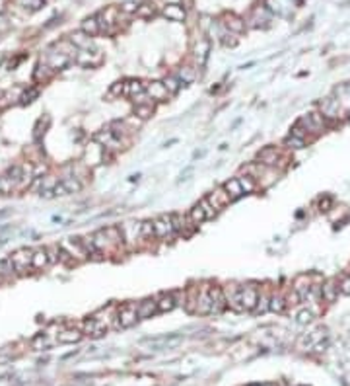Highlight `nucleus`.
Returning a JSON list of instances; mask_svg holds the SVG:
<instances>
[{
	"instance_id": "1",
	"label": "nucleus",
	"mask_w": 350,
	"mask_h": 386,
	"mask_svg": "<svg viewBox=\"0 0 350 386\" xmlns=\"http://www.w3.org/2000/svg\"><path fill=\"white\" fill-rule=\"evenodd\" d=\"M115 318H117V328H130V326H134L136 322L140 320L138 318V304L136 302L123 304Z\"/></svg>"
},
{
	"instance_id": "2",
	"label": "nucleus",
	"mask_w": 350,
	"mask_h": 386,
	"mask_svg": "<svg viewBox=\"0 0 350 386\" xmlns=\"http://www.w3.org/2000/svg\"><path fill=\"white\" fill-rule=\"evenodd\" d=\"M33 252L35 250H30V248H20L12 254V261L16 265V271L18 273H26V269H30L33 263Z\"/></svg>"
},
{
	"instance_id": "3",
	"label": "nucleus",
	"mask_w": 350,
	"mask_h": 386,
	"mask_svg": "<svg viewBox=\"0 0 350 386\" xmlns=\"http://www.w3.org/2000/svg\"><path fill=\"white\" fill-rule=\"evenodd\" d=\"M224 294H226V302L232 310L235 312H245L243 310V304H241V287H237L235 283L232 285H226L224 287Z\"/></svg>"
},
{
	"instance_id": "4",
	"label": "nucleus",
	"mask_w": 350,
	"mask_h": 386,
	"mask_svg": "<svg viewBox=\"0 0 350 386\" xmlns=\"http://www.w3.org/2000/svg\"><path fill=\"white\" fill-rule=\"evenodd\" d=\"M154 230H156V238H171V236L177 234L173 225H171L169 215H161L158 219H154Z\"/></svg>"
},
{
	"instance_id": "5",
	"label": "nucleus",
	"mask_w": 350,
	"mask_h": 386,
	"mask_svg": "<svg viewBox=\"0 0 350 386\" xmlns=\"http://www.w3.org/2000/svg\"><path fill=\"white\" fill-rule=\"evenodd\" d=\"M206 201L216 209V211H222L224 207H228L230 203H232V197H230V193L222 188H216L214 192L208 193V197H206Z\"/></svg>"
},
{
	"instance_id": "6",
	"label": "nucleus",
	"mask_w": 350,
	"mask_h": 386,
	"mask_svg": "<svg viewBox=\"0 0 350 386\" xmlns=\"http://www.w3.org/2000/svg\"><path fill=\"white\" fill-rule=\"evenodd\" d=\"M257 298H259V289L255 287L253 283H249V285H243V287H241V304H243V310H245V312L255 310V306H257Z\"/></svg>"
},
{
	"instance_id": "7",
	"label": "nucleus",
	"mask_w": 350,
	"mask_h": 386,
	"mask_svg": "<svg viewBox=\"0 0 350 386\" xmlns=\"http://www.w3.org/2000/svg\"><path fill=\"white\" fill-rule=\"evenodd\" d=\"M107 332V322L103 320V318H90V320L84 322V334H88V336H92V338H99V336H103Z\"/></svg>"
},
{
	"instance_id": "8",
	"label": "nucleus",
	"mask_w": 350,
	"mask_h": 386,
	"mask_svg": "<svg viewBox=\"0 0 350 386\" xmlns=\"http://www.w3.org/2000/svg\"><path fill=\"white\" fill-rule=\"evenodd\" d=\"M196 314H212V302H210V287L198 289L196 296Z\"/></svg>"
},
{
	"instance_id": "9",
	"label": "nucleus",
	"mask_w": 350,
	"mask_h": 386,
	"mask_svg": "<svg viewBox=\"0 0 350 386\" xmlns=\"http://www.w3.org/2000/svg\"><path fill=\"white\" fill-rule=\"evenodd\" d=\"M278 160H280V152H278L276 146H265V148L257 154V162H261V164L267 166V168L276 166V162Z\"/></svg>"
},
{
	"instance_id": "10",
	"label": "nucleus",
	"mask_w": 350,
	"mask_h": 386,
	"mask_svg": "<svg viewBox=\"0 0 350 386\" xmlns=\"http://www.w3.org/2000/svg\"><path fill=\"white\" fill-rule=\"evenodd\" d=\"M169 217H171V225H173V228H175L177 234L189 236L193 232V228L196 226V225H193L189 217H183V215H179V213H173V215H169Z\"/></svg>"
},
{
	"instance_id": "11",
	"label": "nucleus",
	"mask_w": 350,
	"mask_h": 386,
	"mask_svg": "<svg viewBox=\"0 0 350 386\" xmlns=\"http://www.w3.org/2000/svg\"><path fill=\"white\" fill-rule=\"evenodd\" d=\"M146 96L150 97L152 101H165L169 92L165 88L163 82H148L146 84Z\"/></svg>"
},
{
	"instance_id": "12",
	"label": "nucleus",
	"mask_w": 350,
	"mask_h": 386,
	"mask_svg": "<svg viewBox=\"0 0 350 386\" xmlns=\"http://www.w3.org/2000/svg\"><path fill=\"white\" fill-rule=\"evenodd\" d=\"M121 228V234H123V242L132 244L136 238H142V223H125V225L119 226Z\"/></svg>"
},
{
	"instance_id": "13",
	"label": "nucleus",
	"mask_w": 350,
	"mask_h": 386,
	"mask_svg": "<svg viewBox=\"0 0 350 386\" xmlns=\"http://www.w3.org/2000/svg\"><path fill=\"white\" fill-rule=\"evenodd\" d=\"M210 302H212V314H222L224 308L228 306L222 287H210Z\"/></svg>"
},
{
	"instance_id": "14",
	"label": "nucleus",
	"mask_w": 350,
	"mask_h": 386,
	"mask_svg": "<svg viewBox=\"0 0 350 386\" xmlns=\"http://www.w3.org/2000/svg\"><path fill=\"white\" fill-rule=\"evenodd\" d=\"M156 312H159L158 300H154V298H144V300L138 302V318H140V320L150 318V316H154Z\"/></svg>"
},
{
	"instance_id": "15",
	"label": "nucleus",
	"mask_w": 350,
	"mask_h": 386,
	"mask_svg": "<svg viewBox=\"0 0 350 386\" xmlns=\"http://www.w3.org/2000/svg\"><path fill=\"white\" fill-rule=\"evenodd\" d=\"M161 14H163L167 20H171V22H183L185 16H187V12H185V8H183L181 4H167V6L163 8Z\"/></svg>"
},
{
	"instance_id": "16",
	"label": "nucleus",
	"mask_w": 350,
	"mask_h": 386,
	"mask_svg": "<svg viewBox=\"0 0 350 386\" xmlns=\"http://www.w3.org/2000/svg\"><path fill=\"white\" fill-rule=\"evenodd\" d=\"M339 292H341V289H339V285L333 279H329V281H325L321 285V298L325 302H335L337 296H339Z\"/></svg>"
},
{
	"instance_id": "17",
	"label": "nucleus",
	"mask_w": 350,
	"mask_h": 386,
	"mask_svg": "<svg viewBox=\"0 0 350 386\" xmlns=\"http://www.w3.org/2000/svg\"><path fill=\"white\" fill-rule=\"evenodd\" d=\"M269 20H271V16H269V12H267V8H263V6H257L253 10V16L249 18V24L253 26V28H265L267 24H269Z\"/></svg>"
},
{
	"instance_id": "18",
	"label": "nucleus",
	"mask_w": 350,
	"mask_h": 386,
	"mask_svg": "<svg viewBox=\"0 0 350 386\" xmlns=\"http://www.w3.org/2000/svg\"><path fill=\"white\" fill-rule=\"evenodd\" d=\"M175 306H177V296H175V292H163V294H159V298H158L159 312H169V310H173Z\"/></svg>"
},
{
	"instance_id": "19",
	"label": "nucleus",
	"mask_w": 350,
	"mask_h": 386,
	"mask_svg": "<svg viewBox=\"0 0 350 386\" xmlns=\"http://www.w3.org/2000/svg\"><path fill=\"white\" fill-rule=\"evenodd\" d=\"M76 61L84 66H96V64L101 63V53L99 51H84V53H78L76 55Z\"/></svg>"
},
{
	"instance_id": "20",
	"label": "nucleus",
	"mask_w": 350,
	"mask_h": 386,
	"mask_svg": "<svg viewBox=\"0 0 350 386\" xmlns=\"http://www.w3.org/2000/svg\"><path fill=\"white\" fill-rule=\"evenodd\" d=\"M47 265H51L47 248H39V250H35V252H33V263H32L33 269H45Z\"/></svg>"
},
{
	"instance_id": "21",
	"label": "nucleus",
	"mask_w": 350,
	"mask_h": 386,
	"mask_svg": "<svg viewBox=\"0 0 350 386\" xmlns=\"http://www.w3.org/2000/svg\"><path fill=\"white\" fill-rule=\"evenodd\" d=\"M224 190L230 193V197H232V201H235V199H239L241 195H243V188H241V184H239V180L237 178H232V180H228L226 184H224Z\"/></svg>"
},
{
	"instance_id": "22",
	"label": "nucleus",
	"mask_w": 350,
	"mask_h": 386,
	"mask_svg": "<svg viewBox=\"0 0 350 386\" xmlns=\"http://www.w3.org/2000/svg\"><path fill=\"white\" fill-rule=\"evenodd\" d=\"M267 310H271V294L267 292V289L259 290V298H257V306L253 312L257 314H265Z\"/></svg>"
},
{
	"instance_id": "23",
	"label": "nucleus",
	"mask_w": 350,
	"mask_h": 386,
	"mask_svg": "<svg viewBox=\"0 0 350 386\" xmlns=\"http://www.w3.org/2000/svg\"><path fill=\"white\" fill-rule=\"evenodd\" d=\"M82 332L80 330H64L61 332L59 336H57V341L59 343H76V341H80L82 339Z\"/></svg>"
},
{
	"instance_id": "24",
	"label": "nucleus",
	"mask_w": 350,
	"mask_h": 386,
	"mask_svg": "<svg viewBox=\"0 0 350 386\" xmlns=\"http://www.w3.org/2000/svg\"><path fill=\"white\" fill-rule=\"evenodd\" d=\"M82 32L86 33V35H90V37H94V35H97V33L101 32V26H99L97 16L86 18V20L82 22Z\"/></svg>"
},
{
	"instance_id": "25",
	"label": "nucleus",
	"mask_w": 350,
	"mask_h": 386,
	"mask_svg": "<svg viewBox=\"0 0 350 386\" xmlns=\"http://www.w3.org/2000/svg\"><path fill=\"white\" fill-rule=\"evenodd\" d=\"M226 28L230 30V32L233 33H241L245 30V20H241V18H237V16H233V14H230V16H226Z\"/></svg>"
},
{
	"instance_id": "26",
	"label": "nucleus",
	"mask_w": 350,
	"mask_h": 386,
	"mask_svg": "<svg viewBox=\"0 0 350 386\" xmlns=\"http://www.w3.org/2000/svg\"><path fill=\"white\" fill-rule=\"evenodd\" d=\"M55 74V68L51 66L49 63H39L37 64V68H35V80L37 82H45V80H49L51 76Z\"/></svg>"
},
{
	"instance_id": "27",
	"label": "nucleus",
	"mask_w": 350,
	"mask_h": 386,
	"mask_svg": "<svg viewBox=\"0 0 350 386\" xmlns=\"http://www.w3.org/2000/svg\"><path fill=\"white\" fill-rule=\"evenodd\" d=\"M241 172H243V174H247V176H251V178H255V180H259V178L267 172V166H263L261 162H251V164L243 166V168H241Z\"/></svg>"
},
{
	"instance_id": "28",
	"label": "nucleus",
	"mask_w": 350,
	"mask_h": 386,
	"mask_svg": "<svg viewBox=\"0 0 350 386\" xmlns=\"http://www.w3.org/2000/svg\"><path fill=\"white\" fill-rule=\"evenodd\" d=\"M189 219H191L193 225H200V223L208 221V217H206V213H204V209H202V205H200V203L193 205V209L189 211Z\"/></svg>"
},
{
	"instance_id": "29",
	"label": "nucleus",
	"mask_w": 350,
	"mask_h": 386,
	"mask_svg": "<svg viewBox=\"0 0 350 386\" xmlns=\"http://www.w3.org/2000/svg\"><path fill=\"white\" fill-rule=\"evenodd\" d=\"M161 82L165 84V88H167V92H169V94H177V92L181 90V86H185V84L177 78V74H169V76H165Z\"/></svg>"
},
{
	"instance_id": "30",
	"label": "nucleus",
	"mask_w": 350,
	"mask_h": 386,
	"mask_svg": "<svg viewBox=\"0 0 350 386\" xmlns=\"http://www.w3.org/2000/svg\"><path fill=\"white\" fill-rule=\"evenodd\" d=\"M337 107H339V103H337L335 99H331V97H327V99L321 101V113H323L327 119H333V117H335Z\"/></svg>"
},
{
	"instance_id": "31",
	"label": "nucleus",
	"mask_w": 350,
	"mask_h": 386,
	"mask_svg": "<svg viewBox=\"0 0 350 386\" xmlns=\"http://www.w3.org/2000/svg\"><path fill=\"white\" fill-rule=\"evenodd\" d=\"M284 308H286V298L280 292H272L271 294V310L280 314V312H284Z\"/></svg>"
},
{
	"instance_id": "32",
	"label": "nucleus",
	"mask_w": 350,
	"mask_h": 386,
	"mask_svg": "<svg viewBox=\"0 0 350 386\" xmlns=\"http://www.w3.org/2000/svg\"><path fill=\"white\" fill-rule=\"evenodd\" d=\"M156 14H158V8L154 2H142L136 10V16H140V18H152Z\"/></svg>"
},
{
	"instance_id": "33",
	"label": "nucleus",
	"mask_w": 350,
	"mask_h": 386,
	"mask_svg": "<svg viewBox=\"0 0 350 386\" xmlns=\"http://www.w3.org/2000/svg\"><path fill=\"white\" fill-rule=\"evenodd\" d=\"M70 41L78 47V49H86V47H90V43H92V37L90 35H86L84 32H76L70 35Z\"/></svg>"
},
{
	"instance_id": "34",
	"label": "nucleus",
	"mask_w": 350,
	"mask_h": 386,
	"mask_svg": "<svg viewBox=\"0 0 350 386\" xmlns=\"http://www.w3.org/2000/svg\"><path fill=\"white\" fill-rule=\"evenodd\" d=\"M177 78L183 84H191L193 80L196 78V68H193V66H181L179 72H177Z\"/></svg>"
},
{
	"instance_id": "35",
	"label": "nucleus",
	"mask_w": 350,
	"mask_h": 386,
	"mask_svg": "<svg viewBox=\"0 0 350 386\" xmlns=\"http://www.w3.org/2000/svg\"><path fill=\"white\" fill-rule=\"evenodd\" d=\"M18 6H22L26 12H35V10H41L45 0H14Z\"/></svg>"
},
{
	"instance_id": "36",
	"label": "nucleus",
	"mask_w": 350,
	"mask_h": 386,
	"mask_svg": "<svg viewBox=\"0 0 350 386\" xmlns=\"http://www.w3.org/2000/svg\"><path fill=\"white\" fill-rule=\"evenodd\" d=\"M310 117V121H311V125L315 127V131H323V129L327 127V117L321 113V111H313V113H310L308 115Z\"/></svg>"
},
{
	"instance_id": "37",
	"label": "nucleus",
	"mask_w": 350,
	"mask_h": 386,
	"mask_svg": "<svg viewBox=\"0 0 350 386\" xmlns=\"http://www.w3.org/2000/svg\"><path fill=\"white\" fill-rule=\"evenodd\" d=\"M152 113H154L152 101H148V103H138V105L134 107V115H138L140 119H148Z\"/></svg>"
},
{
	"instance_id": "38",
	"label": "nucleus",
	"mask_w": 350,
	"mask_h": 386,
	"mask_svg": "<svg viewBox=\"0 0 350 386\" xmlns=\"http://www.w3.org/2000/svg\"><path fill=\"white\" fill-rule=\"evenodd\" d=\"M14 271H16V265H14L12 257L0 259V277H12Z\"/></svg>"
},
{
	"instance_id": "39",
	"label": "nucleus",
	"mask_w": 350,
	"mask_h": 386,
	"mask_svg": "<svg viewBox=\"0 0 350 386\" xmlns=\"http://www.w3.org/2000/svg\"><path fill=\"white\" fill-rule=\"evenodd\" d=\"M237 180H239V184H241V188H243V192L245 193H253L255 190H257V180L251 178V176L243 174V176H239Z\"/></svg>"
},
{
	"instance_id": "40",
	"label": "nucleus",
	"mask_w": 350,
	"mask_h": 386,
	"mask_svg": "<svg viewBox=\"0 0 350 386\" xmlns=\"http://www.w3.org/2000/svg\"><path fill=\"white\" fill-rule=\"evenodd\" d=\"M63 186L66 188V192L68 193H76V192H80V190H82V182H78V178H74V176L64 178Z\"/></svg>"
},
{
	"instance_id": "41",
	"label": "nucleus",
	"mask_w": 350,
	"mask_h": 386,
	"mask_svg": "<svg viewBox=\"0 0 350 386\" xmlns=\"http://www.w3.org/2000/svg\"><path fill=\"white\" fill-rule=\"evenodd\" d=\"M311 320H313V312H311V310H308V308H304V310H300V312L296 314V322H298V324H302V326L310 324Z\"/></svg>"
},
{
	"instance_id": "42",
	"label": "nucleus",
	"mask_w": 350,
	"mask_h": 386,
	"mask_svg": "<svg viewBox=\"0 0 350 386\" xmlns=\"http://www.w3.org/2000/svg\"><path fill=\"white\" fill-rule=\"evenodd\" d=\"M284 145H286L288 148H294V150H298V148H304V146H306V141H302V139H298V137L290 135V137H286Z\"/></svg>"
},
{
	"instance_id": "43",
	"label": "nucleus",
	"mask_w": 350,
	"mask_h": 386,
	"mask_svg": "<svg viewBox=\"0 0 350 386\" xmlns=\"http://www.w3.org/2000/svg\"><path fill=\"white\" fill-rule=\"evenodd\" d=\"M111 94L113 96H128V84L127 82H115L111 86Z\"/></svg>"
},
{
	"instance_id": "44",
	"label": "nucleus",
	"mask_w": 350,
	"mask_h": 386,
	"mask_svg": "<svg viewBox=\"0 0 350 386\" xmlns=\"http://www.w3.org/2000/svg\"><path fill=\"white\" fill-rule=\"evenodd\" d=\"M290 135H294V137H298V139H302V141H308V139H310V131L304 129L300 123H296L294 127L290 129Z\"/></svg>"
},
{
	"instance_id": "45",
	"label": "nucleus",
	"mask_w": 350,
	"mask_h": 386,
	"mask_svg": "<svg viewBox=\"0 0 350 386\" xmlns=\"http://www.w3.org/2000/svg\"><path fill=\"white\" fill-rule=\"evenodd\" d=\"M140 230H142V238H154V236H156V230H154V221H144Z\"/></svg>"
},
{
	"instance_id": "46",
	"label": "nucleus",
	"mask_w": 350,
	"mask_h": 386,
	"mask_svg": "<svg viewBox=\"0 0 350 386\" xmlns=\"http://www.w3.org/2000/svg\"><path fill=\"white\" fill-rule=\"evenodd\" d=\"M198 203L202 205V209H204V213H206V217H208V221L216 217V213H218V211H216V209H214V207H212V205H210V203H208L206 199H202V201H198Z\"/></svg>"
},
{
	"instance_id": "47",
	"label": "nucleus",
	"mask_w": 350,
	"mask_h": 386,
	"mask_svg": "<svg viewBox=\"0 0 350 386\" xmlns=\"http://www.w3.org/2000/svg\"><path fill=\"white\" fill-rule=\"evenodd\" d=\"M35 349H43V347H47L49 345V341H47V338L43 336V334H39L35 339H33V343H32Z\"/></svg>"
},
{
	"instance_id": "48",
	"label": "nucleus",
	"mask_w": 350,
	"mask_h": 386,
	"mask_svg": "<svg viewBox=\"0 0 350 386\" xmlns=\"http://www.w3.org/2000/svg\"><path fill=\"white\" fill-rule=\"evenodd\" d=\"M339 289L343 294H350V275H345L343 279H341V283H339Z\"/></svg>"
},
{
	"instance_id": "49",
	"label": "nucleus",
	"mask_w": 350,
	"mask_h": 386,
	"mask_svg": "<svg viewBox=\"0 0 350 386\" xmlns=\"http://www.w3.org/2000/svg\"><path fill=\"white\" fill-rule=\"evenodd\" d=\"M6 30H10V22H8L6 16L0 14V32H6Z\"/></svg>"
},
{
	"instance_id": "50",
	"label": "nucleus",
	"mask_w": 350,
	"mask_h": 386,
	"mask_svg": "<svg viewBox=\"0 0 350 386\" xmlns=\"http://www.w3.org/2000/svg\"><path fill=\"white\" fill-rule=\"evenodd\" d=\"M37 94H39L37 90H30V92H26V94H24V96L20 97V99H22V101L26 103V101H32V97H35V96H37Z\"/></svg>"
},
{
	"instance_id": "51",
	"label": "nucleus",
	"mask_w": 350,
	"mask_h": 386,
	"mask_svg": "<svg viewBox=\"0 0 350 386\" xmlns=\"http://www.w3.org/2000/svg\"><path fill=\"white\" fill-rule=\"evenodd\" d=\"M329 205H331V199H329V197H325V201L321 199V211H329V209H327Z\"/></svg>"
},
{
	"instance_id": "52",
	"label": "nucleus",
	"mask_w": 350,
	"mask_h": 386,
	"mask_svg": "<svg viewBox=\"0 0 350 386\" xmlns=\"http://www.w3.org/2000/svg\"><path fill=\"white\" fill-rule=\"evenodd\" d=\"M263 386H278V385H274V383H267V385H263Z\"/></svg>"
},
{
	"instance_id": "53",
	"label": "nucleus",
	"mask_w": 350,
	"mask_h": 386,
	"mask_svg": "<svg viewBox=\"0 0 350 386\" xmlns=\"http://www.w3.org/2000/svg\"><path fill=\"white\" fill-rule=\"evenodd\" d=\"M249 386H263L261 383H255V385H249Z\"/></svg>"
}]
</instances>
